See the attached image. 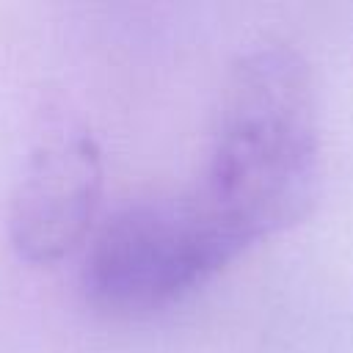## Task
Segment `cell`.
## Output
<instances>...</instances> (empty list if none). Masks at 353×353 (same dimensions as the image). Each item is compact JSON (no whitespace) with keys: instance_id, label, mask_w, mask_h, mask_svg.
Wrapping results in <instances>:
<instances>
[{"instance_id":"cell-1","label":"cell","mask_w":353,"mask_h":353,"mask_svg":"<svg viewBox=\"0 0 353 353\" xmlns=\"http://www.w3.org/2000/svg\"><path fill=\"white\" fill-rule=\"evenodd\" d=\"M317 165L309 66L281 44L245 52L229 72L199 193L251 248L306 215Z\"/></svg>"},{"instance_id":"cell-3","label":"cell","mask_w":353,"mask_h":353,"mask_svg":"<svg viewBox=\"0 0 353 353\" xmlns=\"http://www.w3.org/2000/svg\"><path fill=\"white\" fill-rule=\"evenodd\" d=\"M102 193V157L88 132L52 130L30 152L11 193L8 237L33 265L69 256L94 229Z\"/></svg>"},{"instance_id":"cell-2","label":"cell","mask_w":353,"mask_h":353,"mask_svg":"<svg viewBox=\"0 0 353 353\" xmlns=\"http://www.w3.org/2000/svg\"><path fill=\"white\" fill-rule=\"evenodd\" d=\"M245 251L199 193L143 199L113 212L91 237L83 287L116 314L163 309Z\"/></svg>"}]
</instances>
